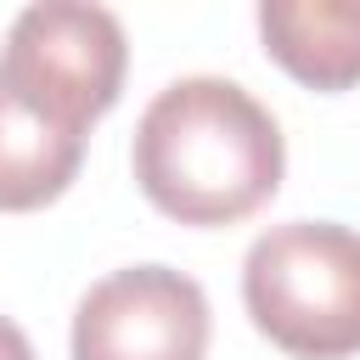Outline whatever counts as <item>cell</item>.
I'll return each instance as SVG.
<instances>
[{
  "label": "cell",
  "mask_w": 360,
  "mask_h": 360,
  "mask_svg": "<svg viewBox=\"0 0 360 360\" xmlns=\"http://www.w3.org/2000/svg\"><path fill=\"white\" fill-rule=\"evenodd\" d=\"M129 163L146 202L169 219L231 225L270 202L287 169V141L253 90L219 73H191L146 101Z\"/></svg>",
  "instance_id": "obj_1"
},
{
  "label": "cell",
  "mask_w": 360,
  "mask_h": 360,
  "mask_svg": "<svg viewBox=\"0 0 360 360\" xmlns=\"http://www.w3.org/2000/svg\"><path fill=\"white\" fill-rule=\"evenodd\" d=\"M253 326L298 360H343L360 349V231L332 219L270 225L242 264Z\"/></svg>",
  "instance_id": "obj_2"
},
{
  "label": "cell",
  "mask_w": 360,
  "mask_h": 360,
  "mask_svg": "<svg viewBox=\"0 0 360 360\" xmlns=\"http://www.w3.org/2000/svg\"><path fill=\"white\" fill-rule=\"evenodd\" d=\"M0 360H34L28 332H22L17 321H6V315H0Z\"/></svg>",
  "instance_id": "obj_7"
},
{
  "label": "cell",
  "mask_w": 360,
  "mask_h": 360,
  "mask_svg": "<svg viewBox=\"0 0 360 360\" xmlns=\"http://www.w3.org/2000/svg\"><path fill=\"white\" fill-rule=\"evenodd\" d=\"M264 51L315 90H349L360 79V0H264Z\"/></svg>",
  "instance_id": "obj_6"
},
{
  "label": "cell",
  "mask_w": 360,
  "mask_h": 360,
  "mask_svg": "<svg viewBox=\"0 0 360 360\" xmlns=\"http://www.w3.org/2000/svg\"><path fill=\"white\" fill-rule=\"evenodd\" d=\"M124 22L107 6H84V0H39L28 11H17L0 68L17 73L28 90L51 96L56 107H68L79 124H96L124 84Z\"/></svg>",
  "instance_id": "obj_4"
},
{
  "label": "cell",
  "mask_w": 360,
  "mask_h": 360,
  "mask_svg": "<svg viewBox=\"0 0 360 360\" xmlns=\"http://www.w3.org/2000/svg\"><path fill=\"white\" fill-rule=\"evenodd\" d=\"M208 298L169 264L101 276L73 309V360H202Z\"/></svg>",
  "instance_id": "obj_3"
},
{
  "label": "cell",
  "mask_w": 360,
  "mask_h": 360,
  "mask_svg": "<svg viewBox=\"0 0 360 360\" xmlns=\"http://www.w3.org/2000/svg\"><path fill=\"white\" fill-rule=\"evenodd\" d=\"M84 129L90 124H79L68 107L0 68V208L22 214L62 197L84 163Z\"/></svg>",
  "instance_id": "obj_5"
}]
</instances>
